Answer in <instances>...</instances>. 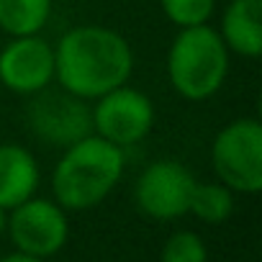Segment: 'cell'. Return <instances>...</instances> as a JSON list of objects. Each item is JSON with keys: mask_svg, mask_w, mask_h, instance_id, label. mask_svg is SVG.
<instances>
[{"mask_svg": "<svg viewBox=\"0 0 262 262\" xmlns=\"http://www.w3.org/2000/svg\"><path fill=\"white\" fill-rule=\"evenodd\" d=\"M216 31L229 54L257 59L262 54V0H226Z\"/></svg>", "mask_w": 262, "mask_h": 262, "instance_id": "obj_11", "label": "cell"}, {"mask_svg": "<svg viewBox=\"0 0 262 262\" xmlns=\"http://www.w3.org/2000/svg\"><path fill=\"white\" fill-rule=\"evenodd\" d=\"M229 67L231 54L211 24L178 29L165 59L170 88L190 103L213 98L224 88Z\"/></svg>", "mask_w": 262, "mask_h": 262, "instance_id": "obj_3", "label": "cell"}, {"mask_svg": "<svg viewBox=\"0 0 262 262\" xmlns=\"http://www.w3.org/2000/svg\"><path fill=\"white\" fill-rule=\"evenodd\" d=\"M26 126L31 137H36L41 144L67 149L70 144L93 134L90 103L62 90L59 85H49L47 90L29 98Z\"/></svg>", "mask_w": 262, "mask_h": 262, "instance_id": "obj_6", "label": "cell"}, {"mask_svg": "<svg viewBox=\"0 0 262 262\" xmlns=\"http://www.w3.org/2000/svg\"><path fill=\"white\" fill-rule=\"evenodd\" d=\"M211 170L231 193L257 195L262 190V123L242 116L216 131L208 149Z\"/></svg>", "mask_w": 262, "mask_h": 262, "instance_id": "obj_4", "label": "cell"}, {"mask_svg": "<svg viewBox=\"0 0 262 262\" xmlns=\"http://www.w3.org/2000/svg\"><path fill=\"white\" fill-rule=\"evenodd\" d=\"M195 175L178 160L149 162L134 183V203L152 221H175L188 216Z\"/></svg>", "mask_w": 262, "mask_h": 262, "instance_id": "obj_8", "label": "cell"}, {"mask_svg": "<svg viewBox=\"0 0 262 262\" xmlns=\"http://www.w3.org/2000/svg\"><path fill=\"white\" fill-rule=\"evenodd\" d=\"M0 85L24 98L54 85V44L41 34L11 36L0 49Z\"/></svg>", "mask_w": 262, "mask_h": 262, "instance_id": "obj_9", "label": "cell"}, {"mask_svg": "<svg viewBox=\"0 0 262 262\" xmlns=\"http://www.w3.org/2000/svg\"><path fill=\"white\" fill-rule=\"evenodd\" d=\"M126 172V149L88 134L62 149L52 170V193L64 211H90L100 206Z\"/></svg>", "mask_w": 262, "mask_h": 262, "instance_id": "obj_2", "label": "cell"}, {"mask_svg": "<svg viewBox=\"0 0 262 262\" xmlns=\"http://www.w3.org/2000/svg\"><path fill=\"white\" fill-rule=\"evenodd\" d=\"M160 262H208V247L201 234L180 229L165 239Z\"/></svg>", "mask_w": 262, "mask_h": 262, "instance_id": "obj_15", "label": "cell"}, {"mask_svg": "<svg viewBox=\"0 0 262 262\" xmlns=\"http://www.w3.org/2000/svg\"><path fill=\"white\" fill-rule=\"evenodd\" d=\"M6 226H8V211L0 206V236L6 234Z\"/></svg>", "mask_w": 262, "mask_h": 262, "instance_id": "obj_17", "label": "cell"}, {"mask_svg": "<svg viewBox=\"0 0 262 262\" xmlns=\"http://www.w3.org/2000/svg\"><path fill=\"white\" fill-rule=\"evenodd\" d=\"M6 234L18 252L49 259L64 249L70 239V219L54 198L31 195L8 211Z\"/></svg>", "mask_w": 262, "mask_h": 262, "instance_id": "obj_7", "label": "cell"}, {"mask_svg": "<svg viewBox=\"0 0 262 262\" xmlns=\"http://www.w3.org/2000/svg\"><path fill=\"white\" fill-rule=\"evenodd\" d=\"M234 195L224 183L208 180V183H195L188 213H193L203 224H224L234 213Z\"/></svg>", "mask_w": 262, "mask_h": 262, "instance_id": "obj_13", "label": "cell"}, {"mask_svg": "<svg viewBox=\"0 0 262 262\" xmlns=\"http://www.w3.org/2000/svg\"><path fill=\"white\" fill-rule=\"evenodd\" d=\"M219 0H160V11L175 29L211 24Z\"/></svg>", "mask_w": 262, "mask_h": 262, "instance_id": "obj_14", "label": "cell"}, {"mask_svg": "<svg viewBox=\"0 0 262 262\" xmlns=\"http://www.w3.org/2000/svg\"><path fill=\"white\" fill-rule=\"evenodd\" d=\"M41 185V167L34 152L16 142L0 144V206L6 211L36 195Z\"/></svg>", "mask_w": 262, "mask_h": 262, "instance_id": "obj_10", "label": "cell"}, {"mask_svg": "<svg viewBox=\"0 0 262 262\" xmlns=\"http://www.w3.org/2000/svg\"><path fill=\"white\" fill-rule=\"evenodd\" d=\"M52 11L54 0H0V31L6 36L41 34Z\"/></svg>", "mask_w": 262, "mask_h": 262, "instance_id": "obj_12", "label": "cell"}, {"mask_svg": "<svg viewBox=\"0 0 262 262\" xmlns=\"http://www.w3.org/2000/svg\"><path fill=\"white\" fill-rule=\"evenodd\" d=\"M0 262H47V259H41V257H34V254H26V252H18V249H13L11 254H3V257H0Z\"/></svg>", "mask_w": 262, "mask_h": 262, "instance_id": "obj_16", "label": "cell"}, {"mask_svg": "<svg viewBox=\"0 0 262 262\" xmlns=\"http://www.w3.org/2000/svg\"><path fill=\"white\" fill-rule=\"evenodd\" d=\"M134 75V49L128 39L98 24L67 29L54 44V82L93 103Z\"/></svg>", "mask_w": 262, "mask_h": 262, "instance_id": "obj_1", "label": "cell"}, {"mask_svg": "<svg viewBox=\"0 0 262 262\" xmlns=\"http://www.w3.org/2000/svg\"><path fill=\"white\" fill-rule=\"evenodd\" d=\"M155 118L157 111L152 98L139 88H131L128 82L108 90L90 103L93 134L121 149L144 142L155 128Z\"/></svg>", "mask_w": 262, "mask_h": 262, "instance_id": "obj_5", "label": "cell"}]
</instances>
